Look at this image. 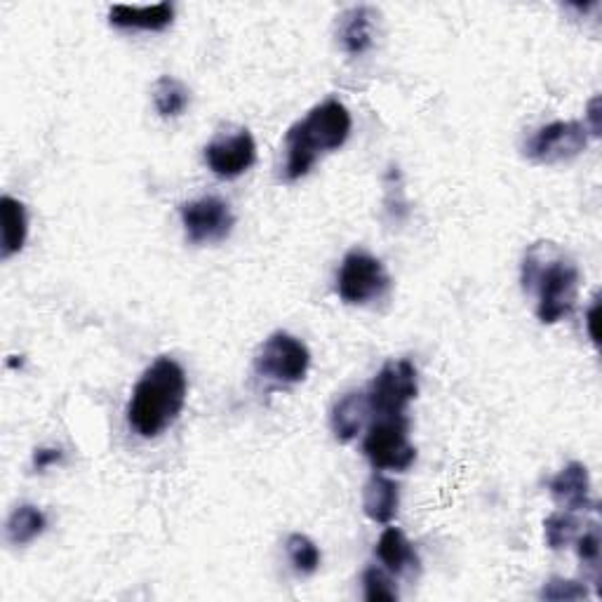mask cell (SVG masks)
<instances>
[{"label":"cell","mask_w":602,"mask_h":602,"mask_svg":"<svg viewBox=\"0 0 602 602\" xmlns=\"http://www.w3.org/2000/svg\"><path fill=\"white\" fill-rule=\"evenodd\" d=\"M363 452L376 470L403 474L417 459V449L409 443V419L405 414L376 417L365 433Z\"/></svg>","instance_id":"4"},{"label":"cell","mask_w":602,"mask_h":602,"mask_svg":"<svg viewBox=\"0 0 602 602\" xmlns=\"http://www.w3.org/2000/svg\"><path fill=\"white\" fill-rule=\"evenodd\" d=\"M587 127L593 137H600V97H593L591 104H589V111H587Z\"/></svg>","instance_id":"26"},{"label":"cell","mask_w":602,"mask_h":602,"mask_svg":"<svg viewBox=\"0 0 602 602\" xmlns=\"http://www.w3.org/2000/svg\"><path fill=\"white\" fill-rule=\"evenodd\" d=\"M388 288L391 278L380 259L363 250H353L344 257L342 269L336 273V294L346 304H370L374 299H382Z\"/></svg>","instance_id":"7"},{"label":"cell","mask_w":602,"mask_h":602,"mask_svg":"<svg viewBox=\"0 0 602 602\" xmlns=\"http://www.w3.org/2000/svg\"><path fill=\"white\" fill-rule=\"evenodd\" d=\"M108 22L111 27L125 31H165L175 22V6L173 3H158L146 8L113 6L108 10Z\"/></svg>","instance_id":"13"},{"label":"cell","mask_w":602,"mask_h":602,"mask_svg":"<svg viewBox=\"0 0 602 602\" xmlns=\"http://www.w3.org/2000/svg\"><path fill=\"white\" fill-rule=\"evenodd\" d=\"M577 261L556 242H534L522 259V290L534 297V313L543 325L572 315L579 297Z\"/></svg>","instance_id":"1"},{"label":"cell","mask_w":602,"mask_h":602,"mask_svg":"<svg viewBox=\"0 0 602 602\" xmlns=\"http://www.w3.org/2000/svg\"><path fill=\"white\" fill-rule=\"evenodd\" d=\"M191 94H188L186 85L179 83L173 75H160L154 85V104L163 118H177L186 111Z\"/></svg>","instance_id":"19"},{"label":"cell","mask_w":602,"mask_h":602,"mask_svg":"<svg viewBox=\"0 0 602 602\" xmlns=\"http://www.w3.org/2000/svg\"><path fill=\"white\" fill-rule=\"evenodd\" d=\"M286 551H288L292 570L304 577L315 574L320 568V560H323L320 558L318 546L307 534H290L286 541Z\"/></svg>","instance_id":"20"},{"label":"cell","mask_w":602,"mask_h":602,"mask_svg":"<svg viewBox=\"0 0 602 602\" xmlns=\"http://www.w3.org/2000/svg\"><path fill=\"white\" fill-rule=\"evenodd\" d=\"M363 591H365L367 602H395L398 600V591H395V587H393V579L380 568L365 570Z\"/></svg>","instance_id":"22"},{"label":"cell","mask_w":602,"mask_h":602,"mask_svg":"<svg viewBox=\"0 0 602 602\" xmlns=\"http://www.w3.org/2000/svg\"><path fill=\"white\" fill-rule=\"evenodd\" d=\"M309 365H311L309 346L288 332L271 334L255 355V372L261 380H269L282 386L304 382Z\"/></svg>","instance_id":"5"},{"label":"cell","mask_w":602,"mask_h":602,"mask_svg":"<svg viewBox=\"0 0 602 602\" xmlns=\"http://www.w3.org/2000/svg\"><path fill=\"white\" fill-rule=\"evenodd\" d=\"M186 372L173 357H158L146 367L142 380L137 382L127 405L129 428L139 438H158L163 430L173 426L186 405Z\"/></svg>","instance_id":"2"},{"label":"cell","mask_w":602,"mask_h":602,"mask_svg":"<svg viewBox=\"0 0 602 602\" xmlns=\"http://www.w3.org/2000/svg\"><path fill=\"white\" fill-rule=\"evenodd\" d=\"M574 541H577V556H579L581 564L587 570H591L593 583L598 587V581H600V532H598V527L591 525V530L579 534Z\"/></svg>","instance_id":"23"},{"label":"cell","mask_w":602,"mask_h":602,"mask_svg":"<svg viewBox=\"0 0 602 602\" xmlns=\"http://www.w3.org/2000/svg\"><path fill=\"white\" fill-rule=\"evenodd\" d=\"M376 558L384 564V570L393 577H401L409 570L419 568V556L414 551V546L407 541V537L398 530V527H386L374 549Z\"/></svg>","instance_id":"16"},{"label":"cell","mask_w":602,"mask_h":602,"mask_svg":"<svg viewBox=\"0 0 602 602\" xmlns=\"http://www.w3.org/2000/svg\"><path fill=\"white\" fill-rule=\"evenodd\" d=\"M351 113L349 108L328 100L313 106L304 121H297L286 135V165L282 175L288 181H297L311 173L318 156L342 148L351 135Z\"/></svg>","instance_id":"3"},{"label":"cell","mask_w":602,"mask_h":602,"mask_svg":"<svg viewBox=\"0 0 602 602\" xmlns=\"http://www.w3.org/2000/svg\"><path fill=\"white\" fill-rule=\"evenodd\" d=\"M336 41L351 56H361L374 45L376 10L370 6H353L336 17Z\"/></svg>","instance_id":"12"},{"label":"cell","mask_w":602,"mask_h":602,"mask_svg":"<svg viewBox=\"0 0 602 602\" xmlns=\"http://www.w3.org/2000/svg\"><path fill=\"white\" fill-rule=\"evenodd\" d=\"M401 506V487L395 480L374 474L363 489V511L372 522L391 525L398 516Z\"/></svg>","instance_id":"15"},{"label":"cell","mask_w":602,"mask_h":602,"mask_svg":"<svg viewBox=\"0 0 602 602\" xmlns=\"http://www.w3.org/2000/svg\"><path fill=\"white\" fill-rule=\"evenodd\" d=\"M370 405L367 395L363 391H351L339 398L330 412V428L339 443H351L357 436L367 422Z\"/></svg>","instance_id":"14"},{"label":"cell","mask_w":602,"mask_h":602,"mask_svg":"<svg viewBox=\"0 0 602 602\" xmlns=\"http://www.w3.org/2000/svg\"><path fill=\"white\" fill-rule=\"evenodd\" d=\"M419 380L417 367L409 361H391L386 363L372 380L370 388L365 391L367 405L374 417H384V414H405L407 405L417 398Z\"/></svg>","instance_id":"8"},{"label":"cell","mask_w":602,"mask_h":602,"mask_svg":"<svg viewBox=\"0 0 602 602\" xmlns=\"http://www.w3.org/2000/svg\"><path fill=\"white\" fill-rule=\"evenodd\" d=\"M257 160V144L250 129L238 127L219 135L205 146V163L219 179H236Z\"/></svg>","instance_id":"10"},{"label":"cell","mask_w":602,"mask_h":602,"mask_svg":"<svg viewBox=\"0 0 602 602\" xmlns=\"http://www.w3.org/2000/svg\"><path fill=\"white\" fill-rule=\"evenodd\" d=\"M598 309H600V304H598V297H595V299H593V307H591V311H589V334H591V339H593V344H598V334H595Z\"/></svg>","instance_id":"27"},{"label":"cell","mask_w":602,"mask_h":602,"mask_svg":"<svg viewBox=\"0 0 602 602\" xmlns=\"http://www.w3.org/2000/svg\"><path fill=\"white\" fill-rule=\"evenodd\" d=\"M589 135L583 121H556L534 129L522 144V154L539 165L568 163L587 150Z\"/></svg>","instance_id":"6"},{"label":"cell","mask_w":602,"mask_h":602,"mask_svg":"<svg viewBox=\"0 0 602 602\" xmlns=\"http://www.w3.org/2000/svg\"><path fill=\"white\" fill-rule=\"evenodd\" d=\"M0 224H3V242H0V257L10 259L22 252L29 236L27 207L12 196L0 198Z\"/></svg>","instance_id":"17"},{"label":"cell","mask_w":602,"mask_h":602,"mask_svg":"<svg viewBox=\"0 0 602 602\" xmlns=\"http://www.w3.org/2000/svg\"><path fill=\"white\" fill-rule=\"evenodd\" d=\"M45 527L48 518L41 508L33 504H22L10 513L6 525V537L12 546H27L41 537L45 532Z\"/></svg>","instance_id":"18"},{"label":"cell","mask_w":602,"mask_h":602,"mask_svg":"<svg viewBox=\"0 0 602 602\" xmlns=\"http://www.w3.org/2000/svg\"><path fill=\"white\" fill-rule=\"evenodd\" d=\"M551 497L564 511H598V504L591 499V476L589 468L572 461L564 466L560 474L549 482Z\"/></svg>","instance_id":"11"},{"label":"cell","mask_w":602,"mask_h":602,"mask_svg":"<svg viewBox=\"0 0 602 602\" xmlns=\"http://www.w3.org/2000/svg\"><path fill=\"white\" fill-rule=\"evenodd\" d=\"M181 224L186 238L194 245H210L231 236L236 217L226 200L217 196H203L181 205Z\"/></svg>","instance_id":"9"},{"label":"cell","mask_w":602,"mask_h":602,"mask_svg":"<svg viewBox=\"0 0 602 602\" xmlns=\"http://www.w3.org/2000/svg\"><path fill=\"white\" fill-rule=\"evenodd\" d=\"M579 522L570 511H558L543 520V534L549 549L560 551L564 546H570L577 539Z\"/></svg>","instance_id":"21"},{"label":"cell","mask_w":602,"mask_h":602,"mask_svg":"<svg viewBox=\"0 0 602 602\" xmlns=\"http://www.w3.org/2000/svg\"><path fill=\"white\" fill-rule=\"evenodd\" d=\"M541 600H556V602H570V600H583L589 598V589L583 587L579 581H570V579H551L543 583V589L539 593Z\"/></svg>","instance_id":"24"},{"label":"cell","mask_w":602,"mask_h":602,"mask_svg":"<svg viewBox=\"0 0 602 602\" xmlns=\"http://www.w3.org/2000/svg\"><path fill=\"white\" fill-rule=\"evenodd\" d=\"M60 461H62V449H54V447H41V449H35V455H33L35 470H45L52 464H60Z\"/></svg>","instance_id":"25"}]
</instances>
